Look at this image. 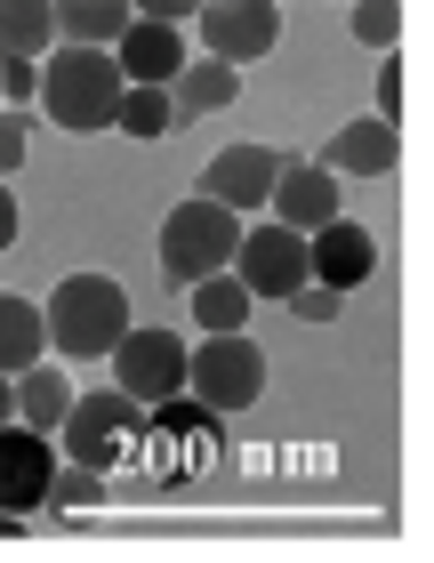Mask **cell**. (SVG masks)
Wrapping results in <instances>:
<instances>
[{
  "mask_svg": "<svg viewBox=\"0 0 434 563\" xmlns=\"http://www.w3.org/2000/svg\"><path fill=\"white\" fill-rule=\"evenodd\" d=\"M121 65H113V48H81V41H65V48H48L41 57V106L57 130L73 137H97V130H113V113H121Z\"/></svg>",
  "mask_w": 434,
  "mask_h": 563,
  "instance_id": "1",
  "label": "cell"
},
{
  "mask_svg": "<svg viewBox=\"0 0 434 563\" xmlns=\"http://www.w3.org/2000/svg\"><path fill=\"white\" fill-rule=\"evenodd\" d=\"M41 322H48V346H57V354H73V363H105L113 339L130 330V290H121L113 274H65L57 290H48Z\"/></svg>",
  "mask_w": 434,
  "mask_h": 563,
  "instance_id": "2",
  "label": "cell"
},
{
  "mask_svg": "<svg viewBox=\"0 0 434 563\" xmlns=\"http://www.w3.org/2000/svg\"><path fill=\"white\" fill-rule=\"evenodd\" d=\"M186 395L218 419H242L266 395V354L249 330H201V346H186Z\"/></svg>",
  "mask_w": 434,
  "mask_h": 563,
  "instance_id": "3",
  "label": "cell"
},
{
  "mask_svg": "<svg viewBox=\"0 0 434 563\" xmlns=\"http://www.w3.org/2000/svg\"><path fill=\"white\" fill-rule=\"evenodd\" d=\"M234 242H242V210L193 194V201H177V210L162 218V274L177 282V290H193L201 274L234 266Z\"/></svg>",
  "mask_w": 434,
  "mask_h": 563,
  "instance_id": "4",
  "label": "cell"
},
{
  "mask_svg": "<svg viewBox=\"0 0 434 563\" xmlns=\"http://www.w3.org/2000/svg\"><path fill=\"white\" fill-rule=\"evenodd\" d=\"M137 434H145V402H130L121 387H97V395H73V411L57 427V451L97 467V475H113L137 451Z\"/></svg>",
  "mask_w": 434,
  "mask_h": 563,
  "instance_id": "5",
  "label": "cell"
},
{
  "mask_svg": "<svg viewBox=\"0 0 434 563\" xmlns=\"http://www.w3.org/2000/svg\"><path fill=\"white\" fill-rule=\"evenodd\" d=\"M113 387L130 395V402H169V395H186V339L162 322H130L113 339Z\"/></svg>",
  "mask_w": 434,
  "mask_h": 563,
  "instance_id": "6",
  "label": "cell"
},
{
  "mask_svg": "<svg viewBox=\"0 0 434 563\" xmlns=\"http://www.w3.org/2000/svg\"><path fill=\"white\" fill-rule=\"evenodd\" d=\"M153 411L162 419L137 434V451H153V475L162 483H186L218 459V411H201L193 395H169V402H153Z\"/></svg>",
  "mask_w": 434,
  "mask_h": 563,
  "instance_id": "7",
  "label": "cell"
},
{
  "mask_svg": "<svg viewBox=\"0 0 434 563\" xmlns=\"http://www.w3.org/2000/svg\"><path fill=\"white\" fill-rule=\"evenodd\" d=\"M234 274L249 298H290L298 282H314V266H305V234L298 225H249V234L234 242Z\"/></svg>",
  "mask_w": 434,
  "mask_h": 563,
  "instance_id": "8",
  "label": "cell"
},
{
  "mask_svg": "<svg viewBox=\"0 0 434 563\" xmlns=\"http://www.w3.org/2000/svg\"><path fill=\"white\" fill-rule=\"evenodd\" d=\"M201 41L225 65H258L274 41H282V0H201Z\"/></svg>",
  "mask_w": 434,
  "mask_h": 563,
  "instance_id": "9",
  "label": "cell"
},
{
  "mask_svg": "<svg viewBox=\"0 0 434 563\" xmlns=\"http://www.w3.org/2000/svg\"><path fill=\"white\" fill-rule=\"evenodd\" d=\"M48 475H57V434L9 419L0 427V507H9V516H33L48 499Z\"/></svg>",
  "mask_w": 434,
  "mask_h": 563,
  "instance_id": "10",
  "label": "cell"
},
{
  "mask_svg": "<svg viewBox=\"0 0 434 563\" xmlns=\"http://www.w3.org/2000/svg\"><path fill=\"white\" fill-rule=\"evenodd\" d=\"M274 177H282V153L274 145H225L210 169H201V194L225 201V210H266Z\"/></svg>",
  "mask_w": 434,
  "mask_h": 563,
  "instance_id": "11",
  "label": "cell"
},
{
  "mask_svg": "<svg viewBox=\"0 0 434 563\" xmlns=\"http://www.w3.org/2000/svg\"><path fill=\"white\" fill-rule=\"evenodd\" d=\"M305 266H314V282H330V290H354V282L378 274V242L338 210L330 225H314V234H305Z\"/></svg>",
  "mask_w": 434,
  "mask_h": 563,
  "instance_id": "12",
  "label": "cell"
},
{
  "mask_svg": "<svg viewBox=\"0 0 434 563\" xmlns=\"http://www.w3.org/2000/svg\"><path fill=\"white\" fill-rule=\"evenodd\" d=\"M113 65H121V81L169 89L177 65H186V33H177V24H162V16H130V24H121V41H113Z\"/></svg>",
  "mask_w": 434,
  "mask_h": 563,
  "instance_id": "13",
  "label": "cell"
},
{
  "mask_svg": "<svg viewBox=\"0 0 434 563\" xmlns=\"http://www.w3.org/2000/svg\"><path fill=\"white\" fill-rule=\"evenodd\" d=\"M274 218L298 225V234H314V225L338 218V169H322V162H282V177H274Z\"/></svg>",
  "mask_w": 434,
  "mask_h": 563,
  "instance_id": "14",
  "label": "cell"
},
{
  "mask_svg": "<svg viewBox=\"0 0 434 563\" xmlns=\"http://www.w3.org/2000/svg\"><path fill=\"white\" fill-rule=\"evenodd\" d=\"M402 162V137H394V121H346L338 137H330V153H322V169H338V177H387Z\"/></svg>",
  "mask_w": 434,
  "mask_h": 563,
  "instance_id": "15",
  "label": "cell"
},
{
  "mask_svg": "<svg viewBox=\"0 0 434 563\" xmlns=\"http://www.w3.org/2000/svg\"><path fill=\"white\" fill-rule=\"evenodd\" d=\"M234 89H242V65H225V57H186V65H177V81H169L177 130L201 121V113H218V106H234Z\"/></svg>",
  "mask_w": 434,
  "mask_h": 563,
  "instance_id": "16",
  "label": "cell"
},
{
  "mask_svg": "<svg viewBox=\"0 0 434 563\" xmlns=\"http://www.w3.org/2000/svg\"><path fill=\"white\" fill-rule=\"evenodd\" d=\"M65 411H73V378L48 371V363H24V371H16V419L41 427V434H57Z\"/></svg>",
  "mask_w": 434,
  "mask_h": 563,
  "instance_id": "17",
  "label": "cell"
},
{
  "mask_svg": "<svg viewBox=\"0 0 434 563\" xmlns=\"http://www.w3.org/2000/svg\"><path fill=\"white\" fill-rule=\"evenodd\" d=\"M48 9H57V41H81V48H113L121 24L137 16L130 0H48Z\"/></svg>",
  "mask_w": 434,
  "mask_h": 563,
  "instance_id": "18",
  "label": "cell"
},
{
  "mask_svg": "<svg viewBox=\"0 0 434 563\" xmlns=\"http://www.w3.org/2000/svg\"><path fill=\"white\" fill-rule=\"evenodd\" d=\"M57 48V9L48 0H0V57H48Z\"/></svg>",
  "mask_w": 434,
  "mask_h": 563,
  "instance_id": "19",
  "label": "cell"
},
{
  "mask_svg": "<svg viewBox=\"0 0 434 563\" xmlns=\"http://www.w3.org/2000/svg\"><path fill=\"white\" fill-rule=\"evenodd\" d=\"M41 339H48V322H41V306L33 298H9L0 290V371H24V363H41Z\"/></svg>",
  "mask_w": 434,
  "mask_h": 563,
  "instance_id": "20",
  "label": "cell"
},
{
  "mask_svg": "<svg viewBox=\"0 0 434 563\" xmlns=\"http://www.w3.org/2000/svg\"><path fill=\"white\" fill-rule=\"evenodd\" d=\"M193 322H201V330H242V322H249V290H242L234 266L193 282Z\"/></svg>",
  "mask_w": 434,
  "mask_h": 563,
  "instance_id": "21",
  "label": "cell"
},
{
  "mask_svg": "<svg viewBox=\"0 0 434 563\" xmlns=\"http://www.w3.org/2000/svg\"><path fill=\"white\" fill-rule=\"evenodd\" d=\"M113 130H121V137H169V130H177V106H169V89H153V81H130V89H121V113H113Z\"/></svg>",
  "mask_w": 434,
  "mask_h": 563,
  "instance_id": "22",
  "label": "cell"
},
{
  "mask_svg": "<svg viewBox=\"0 0 434 563\" xmlns=\"http://www.w3.org/2000/svg\"><path fill=\"white\" fill-rule=\"evenodd\" d=\"M346 16H354V41H370V48L402 41V0H346Z\"/></svg>",
  "mask_w": 434,
  "mask_h": 563,
  "instance_id": "23",
  "label": "cell"
},
{
  "mask_svg": "<svg viewBox=\"0 0 434 563\" xmlns=\"http://www.w3.org/2000/svg\"><path fill=\"white\" fill-rule=\"evenodd\" d=\"M97 499H105V475L73 459V467H57V475H48V499H41V507H97Z\"/></svg>",
  "mask_w": 434,
  "mask_h": 563,
  "instance_id": "24",
  "label": "cell"
},
{
  "mask_svg": "<svg viewBox=\"0 0 434 563\" xmlns=\"http://www.w3.org/2000/svg\"><path fill=\"white\" fill-rule=\"evenodd\" d=\"M338 298H346V290H330V282H298L282 306H290L298 322H338Z\"/></svg>",
  "mask_w": 434,
  "mask_h": 563,
  "instance_id": "25",
  "label": "cell"
},
{
  "mask_svg": "<svg viewBox=\"0 0 434 563\" xmlns=\"http://www.w3.org/2000/svg\"><path fill=\"white\" fill-rule=\"evenodd\" d=\"M41 97V65L33 57H0V106H33Z\"/></svg>",
  "mask_w": 434,
  "mask_h": 563,
  "instance_id": "26",
  "label": "cell"
},
{
  "mask_svg": "<svg viewBox=\"0 0 434 563\" xmlns=\"http://www.w3.org/2000/svg\"><path fill=\"white\" fill-rule=\"evenodd\" d=\"M24 162V113H0V177Z\"/></svg>",
  "mask_w": 434,
  "mask_h": 563,
  "instance_id": "27",
  "label": "cell"
},
{
  "mask_svg": "<svg viewBox=\"0 0 434 563\" xmlns=\"http://www.w3.org/2000/svg\"><path fill=\"white\" fill-rule=\"evenodd\" d=\"M130 9H137V16H162V24H186L201 0H130Z\"/></svg>",
  "mask_w": 434,
  "mask_h": 563,
  "instance_id": "28",
  "label": "cell"
},
{
  "mask_svg": "<svg viewBox=\"0 0 434 563\" xmlns=\"http://www.w3.org/2000/svg\"><path fill=\"white\" fill-rule=\"evenodd\" d=\"M378 121H402V73H378Z\"/></svg>",
  "mask_w": 434,
  "mask_h": 563,
  "instance_id": "29",
  "label": "cell"
},
{
  "mask_svg": "<svg viewBox=\"0 0 434 563\" xmlns=\"http://www.w3.org/2000/svg\"><path fill=\"white\" fill-rule=\"evenodd\" d=\"M9 242H16V194L0 186V250H9Z\"/></svg>",
  "mask_w": 434,
  "mask_h": 563,
  "instance_id": "30",
  "label": "cell"
},
{
  "mask_svg": "<svg viewBox=\"0 0 434 563\" xmlns=\"http://www.w3.org/2000/svg\"><path fill=\"white\" fill-rule=\"evenodd\" d=\"M9 419H16V378L0 371V427H9Z\"/></svg>",
  "mask_w": 434,
  "mask_h": 563,
  "instance_id": "31",
  "label": "cell"
},
{
  "mask_svg": "<svg viewBox=\"0 0 434 563\" xmlns=\"http://www.w3.org/2000/svg\"><path fill=\"white\" fill-rule=\"evenodd\" d=\"M0 540H24V516H9V507H0Z\"/></svg>",
  "mask_w": 434,
  "mask_h": 563,
  "instance_id": "32",
  "label": "cell"
}]
</instances>
